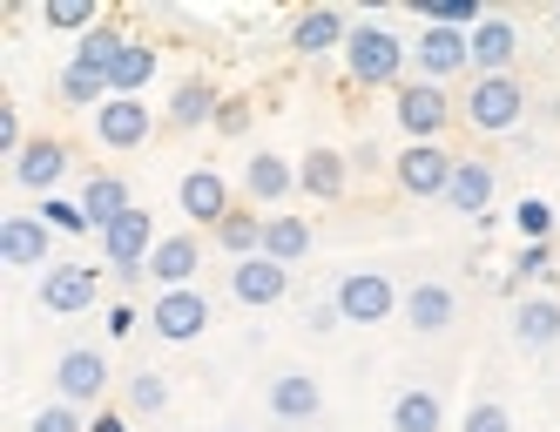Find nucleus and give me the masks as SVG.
Segmentation results:
<instances>
[{"instance_id": "f257e3e1", "label": "nucleus", "mask_w": 560, "mask_h": 432, "mask_svg": "<svg viewBox=\"0 0 560 432\" xmlns=\"http://www.w3.org/2000/svg\"><path fill=\"white\" fill-rule=\"evenodd\" d=\"M345 74L358 89H406L412 82V42L385 21H358L351 42H345Z\"/></svg>"}, {"instance_id": "f03ea898", "label": "nucleus", "mask_w": 560, "mask_h": 432, "mask_svg": "<svg viewBox=\"0 0 560 432\" xmlns=\"http://www.w3.org/2000/svg\"><path fill=\"white\" fill-rule=\"evenodd\" d=\"M459 115L479 136H513L527 122V89H520V74H479V82L459 95Z\"/></svg>"}, {"instance_id": "7ed1b4c3", "label": "nucleus", "mask_w": 560, "mask_h": 432, "mask_svg": "<svg viewBox=\"0 0 560 432\" xmlns=\"http://www.w3.org/2000/svg\"><path fill=\"white\" fill-rule=\"evenodd\" d=\"M453 170H459V155L446 149V142H406L392 155V183L406 189V196H419V203H446V189H453Z\"/></svg>"}, {"instance_id": "20e7f679", "label": "nucleus", "mask_w": 560, "mask_h": 432, "mask_svg": "<svg viewBox=\"0 0 560 432\" xmlns=\"http://www.w3.org/2000/svg\"><path fill=\"white\" fill-rule=\"evenodd\" d=\"M331 297H338V311H345V325H385L398 304H406V291L392 284V270H345V278L331 284Z\"/></svg>"}, {"instance_id": "39448f33", "label": "nucleus", "mask_w": 560, "mask_h": 432, "mask_svg": "<svg viewBox=\"0 0 560 432\" xmlns=\"http://www.w3.org/2000/svg\"><path fill=\"white\" fill-rule=\"evenodd\" d=\"M453 115H459V102L446 89H432V82H406L392 95V122L406 129V142H439L453 129Z\"/></svg>"}, {"instance_id": "423d86ee", "label": "nucleus", "mask_w": 560, "mask_h": 432, "mask_svg": "<svg viewBox=\"0 0 560 432\" xmlns=\"http://www.w3.org/2000/svg\"><path fill=\"white\" fill-rule=\"evenodd\" d=\"M459 74H472V42L459 27H419V42H412V82H432V89H446L459 82Z\"/></svg>"}, {"instance_id": "0eeeda50", "label": "nucleus", "mask_w": 560, "mask_h": 432, "mask_svg": "<svg viewBox=\"0 0 560 432\" xmlns=\"http://www.w3.org/2000/svg\"><path fill=\"white\" fill-rule=\"evenodd\" d=\"M108 351L102 345H68L61 359H55V399L61 406H102V392H108Z\"/></svg>"}, {"instance_id": "6e6552de", "label": "nucleus", "mask_w": 560, "mask_h": 432, "mask_svg": "<svg viewBox=\"0 0 560 432\" xmlns=\"http://www.w3.org/2000/svg\"><path fill=\"white\" fill-rule=\"evenodd\" d=\"M34 297H42V311H55V318H82V311H95L102 297V270L95 264H48L42 284H34Z\"/></svg>"}, {"instance_id": "1a4fd4ad", "label": "nucleus", "mask_w": 560, "mask_h": 432, "mask_svg": "<svg viewBox=\"0 0 560 432\" xmlns=\"http://www.w3.org/2000/svg\"><path fill=\"white\" fill-rule=\"evenodd\" d=\"M68 163H74V149H68L61 136H34L14 163H8V176H14V189H27V196H61Z\"/></svg>"}, {"instance_id": "9d476101", "label": "nucleus", "mask_w": 560, "mask_h": 432, "mask_svg": "<svg viewBox=\"0 0 560 432\" xmlns=\"http://www.w3.org/2000/svg\"><path fill=\"white\" fill-rule=\"evenodd\" d=\"M149 331L163 338V345H196L210 331V297L203 291H155V304H149Z\"/></svg>"}, {"instance_id": "9b49d317", "label": "nucleus", "mask_w": 560, "mask_h": 432, "mask_svg": "<svg viewBox=\"0 0 560 432\" xmlns=\"http://www.w3.org/2000/svg\"><path fill=\"white\" fill-rule=\"evenodd\" d=\"M230 297L244 304V311H270V304H284L291 297V264H277V257H244V264H230Z\"/></svg>"}, {"instance_id": "f8f14e48", "label": "nucleus", "mask_w": 560, "mask_h": 432, "mask_svg": "<svg viewBox=\"0 0 560 432\" xmlns=\"http://www.w3.org/2000/svg\"><path fill=\"white\" fill-rule=\"evenodd\" d=\"M264 406H270V419H284V425H311L317 412H325V385H317L304 365H284V372H270Z\"/></svg>"}, {"instance_id": "ddd939ff", "label": "nucleus", "mask_w": 560, "mask_h": 432, "mask_svg": "<svg viewBox=\"0 0 560 432\" xmlns=\"http://www.w3.org/2000/svg\"><path fill=\"white\" fill-rule=\"evenodd\" d=\"M176 210L196 223V230H217L236 203H230V183H223V170H210V163H196V170H183V183H176Z\"/></svg>"}, {"instance_id": "4468645a", "label": "nucleus", "mask_w": 560, "mask_h": 432, "mask_svg": "<svg viewBox=\"0 0 560 432\" xmlns=\"http://www.w3.org/2000/svg\"><path fill=\"white\" fill-rule=\"evenodd\" d=\"M0 264H8V270H48L55 264V230L34 210L0 217Z\"/></svg>"}, {"instance_id": "2eb2a0df", "label": "nucleus", "mask_w": 560, "mask_h": 432, "mask_svg": "<svg viewBox=\"0 0 560 432\" xmlns=\"http://www.w3.org/2000/svg\"><path fill=\"white\" fill-rule=\"evenodd\" d=\"M149 136H155V108L142 95H108L95 108V142L102 149H142Z\"/></svg>"}, {"instance_id": "dca6fc26", "label": "nucleus", "mask_w": 560, "mask_h": 432, "mask_svg": "<svg viewBox=\"0 0 560 432\" xmlns=\"http://www.w3.org/2000/svg\"><path fill=\"white\" fill-rule=\"evenodd\" d=\"M155 244H163V230H155V217H149L142 203L102 230V257H108V270H136V264H149Z\"/></svg>"}, {"instance_id": "f3484780", "label": "nucleus", "mask_w": 560, "mask_h": 432, "mask_svg": "<svg viewBox=\"0 0 560 432\" xmlns=\"http://www.w3.org/2000/svg\"><path fill=\"white\" fill-rule=\"evenodd\" d=\"M351 189V155L331 149V142H317L298 155V196H311V203H338V196Z\"/></svg>"}, {"instance_id": "a211bd4d", "label": "nucleus", "mask_w": 560, "mask_h": 432, "mask_svg": "<svg viewBox=\"0 0 560 432\" xmlns=\"http://www.w3.org/2000/svg\"><path fill=\"white\" fill-rule=\"evenodd\" d=\"M351 14H338V8H311V14H298L291 21V55H304V61H325V55H345V42H351Z\"/></svg>"}, {"instance_id": "6ab92c4d", "label": "nucleus", "mask_w": 560, "mask_h": 432, "mask_svg": "<svg viewBox=\"0 0 560 432\" xmlns=\"http://www.w3.org/2000/svg\"><path fill=\"white\" fill-rule=\"evenodd\" d=\"M244 196H250L257 210L291 203V196H298V163H291V155H277V149H257L250 163H244Z\"/></svg>"}, {"instance_id": "aec40b11", "label": "nucleus", "mask_w": 560, "mask_h": 432, "mask_svg": "<svg viewBox=\"0 0 560 432\" xmlns=\"http://www.w3.org/2000/svg\"><path fill=\"white\" fill-rule=\"evenodd\" d=\"M398 318H406L419 338H439V331L459 318V291H453V284H439V278H425V284H412V291H406Z\"/></svg>"}, {"instance_id": "412c9836", "label": "nucleus", "mask_w": 560, "mask_h": 432, "mask_svg": "<svg viewBox=\"0 0 560 432\" xmlns=\"http://www.w3.org/2000/svg\"><path fill=\"white\" fill-rule=\"evenodd\" d=\"M466 42H472V82H479V74H513V61H520V27L506 14H487Z\"/></svg>"}, {"instance_id": "4be33fe9", "label": "nucleus", "mask_w": 560, "mask_h": 432, "mask_svg": "<svg viewBox=\"0 0 560 432\" xmlns=\"http://www.w3.org/2000/svg\"><path fill=\"white\" fill-rule=\"evenodd\" d=\"M493 196H500V176H493V163L487 155H459V170H453V189H446V210H459V217H487L493 210Z\"/></svg>"}, {"instance_id": "5701e85b", "label": "nucleus", "mask_w": 560, "mask_h": 432, "mask_svg": "<svg viewBox=\"0 0 560 432\" xmlns=\"http://www.w3.org/2000/svg\"><path fill=\"white\" fill-rule=\"evenodd\" d=\"M217 108H223L217 82H210V74H189V82H176V95H170V108H163V122H170L176 136H189V129H217Z\"/></svg>"}, {"instance_id": "b1692460", "label": "nucleus", "mask_w": 560, "mask_h": 432, "mask_svg": "<svg viewBox=\"0 0 560 432\" xmlns=\"http://www.w3.org/2000/svg\"><path fill=\"white\" fill-rule=\"evenodd\" d=\"M196 264H203V237H196V230H170V237L155 244V257H149V278L163 291H189Z\"/></svg>"}, {"instance_id": "393cba45", "label": "nucleus", "mask_w": 560, "mask_h": 432, "mask_svg": "<svg viewBox=\"0 0 560 432\" xmlns=\"http://www.w3.org/2000/svg\"><path fill=\"white\" fill-rule=\"evenodd\" d=\"M513 345L520 351H553L560 345V297L553 291H534L513 304Z\"/></svg>"}, {"instance_id": "a878e982", "label": "nucleus", "mask_w": 560, "mask_h": 432, "mask_svg": "<svg viewBox=\"0 0 560 432\" xmlns=\"http://www.w3.org/2000/svg\"><path fill=\"white\" fill-rule=\"evenodd\" d=\"M82 210H89V223H95V237L115 223V217H129L136 210V196H129V183L122 176H108V170H95L89 183H82Z\"/></svg>"}, {"instance_id": "bb28decb", "label": "nucleus", "mask_w": 560, "mask_h": 432, "mask_svg": "<svg viewBox=\"0 0 560 432\" xmlns=\"http://www.w3.org/2000/svg\"><path fill=\"white\" fill-rule=\"evenodd\" d=\"M311 217H291V210H270L264 217V257H277V264H304L311 257Z\"/></svg>"}, {"instance_id": "cd10ccee", "label": "nucleus", "mask_w": 560, "mask_h": 432, "mask_svg": "<svg viewBox=\"0 0 560 432\" xmlns=\"http://www.w3.org/2000/svg\"><path fill=\"white\" fill-rule=\"evenodd\" d=\"M392 432H446V406L432 385H406L392 399Z\"/></svg>"}, {"instance_id": "c85d7f7f", "label": "nucleus", "mask_w": 560, "mask_h": 432, "mask_svg": "<svg viewBox=\"0 0 560 432\" xmlns=\"http://www.w3.org/2000/svg\"><path fill=\"white\" fill-rule=\"evenodd\" d=\"M155 68H163V55H155L149 42H129L122 55H115V68H108V95H142L155 82Z\"/></svg>"}, {"instance_id": "c756f323", "label": "nucleus", "mask_w": 560, "mask_h": 432, "mask_svg": "<svg viewBox=\"0 0 560 432\" xmlns=\"http://www.w3.org/2000/svg\"><path fill=\"white\" fill-rule=\"evenodd\" d=\"M129 48V34L122 27H115V21H102L95 34H82V42H74V68H89V74H102V82H108V68H115V55H122Z\"/></svg>"}, {"instance_id": "7c9ffc66", "label": "nucleus", "mask_w": 560, "mask_h": 432, "mask_svg": "<svg viewBox=\"0 0 560 432\" xmlns=\"http://www.w3.org/2000/svg\"><path fill=\"white\" fill-rule=\"evenodd\" d=\"M217 244H223V257H230V264L257 257V250H264V217H257V210H230V217L217 223Z\"/></svg>"}, {"instance_id": "2f4dec72", "label": "nucleus", "mask_w": 560, "mask_h": 432, "mask_svg": "<svg viewBox=\"0 0 560 432\" xmlns=\"http://www.w3.org/2000/svg\"><path fill=\"white\" fill-rule=\"evenodd\" d=\"M55 95H61V108H102L108 102V82L102 74H89V68H74V61H61V74H55Z\"/></svg>"}, {"instance_id": "473e14b6", "label": "nucleus", "mask_w": 560, "mask_h": 432, "mask_svg": "<svg viewBox=\"0 0 560 432\" xmlns=\"http://www.w3.org/2000/svg\"><path fill=\"white\" fill-rule=\"evenodd\" d=\"M34 217H42L55 237H95V223H89V210H82V196H42V203H34Z\"/></svg>"}, {"instance_id": "72a5a7b5", "label": "nucleus", "mask_w": 560, "mask_h": 432, "mask_svg": "<svg viewBox=\"0 0 560 432\" xmlns=\"http://www.w3.org/2000/svg\"><path fill=\"white\" fill-rule=\"evenodd\" d=\"M547 278H553V244H527V250L513 257V270L500 278V291L520 304V291H527V284H547Z\"/></svg>"}, {"instance_id": "f704fd0d", "label": "nucleus", "mask_w": 560, "mask_h": 432, "mask_svg": "<svg viewBox=\"0 0 560 432\" xmlns=\"http://www.w3.org/2000/svg\"><path fill=\"white\" fill-rule=\"evenodd\" d=\"M122 399H129V412H136V419H155V412H170V378L142 365V372H129Z\"/></svg>"}, {"instance_id": "c9c22d12", "label": "nucleus", "mask_w": 560, "mask_h": 432, "mask_svg": "<svg viewBox=\"0 0 560 432\" xmlns=\"http://www.w3.org/2000/svg\"><path fill=\"white\" fill-rule=\"evenodd\" d=\"M42 21H48L55 34H95V27H102L95 0H48V8H42Z\"/></svg>"}, {"instance_id": "e433bc0d", "label": "nucleus", "mask_w": 560, "mask_h": 432, "mask_svg": "<svg viewBox=\"0 0 560 432\" xmlns=\"http://www.w3.org/2000/svg\"><path fill=\"white\" fill-rule=\"evenodd\" d=\"M513 223H520V237H527V244H553V203H547V196H520Z\"/></svg>"}, {"instance_id": "4c0bfd02", "label": "nucleus", "mask_w": 560, "mask_h": 432, "mask_svg": "<svg viewBox=\"0 0 560 432\" xmlns=\"http://www.w3.org/2000/svg\"><path fill=\"white\" fill-rule=\"evenodd\" d=\"M27 432H89V419H82V406H61V399H48L42 412L27 419Z\"/></svg>"}, {"instance_id": "58836bf2", "label": "nucleus", "mask_w": 560, "mask_h": 432, "mask_svg": "<svg viewBox=\"0 0 560 432\" xmlns=\"http://www.w3.org/2000/svg\"><path fill=\"white\" fill-rule=\"evenodd\" d=\"M459 432H513V412L500 399H472L466 419H459Z\"/></svg>"}, {"instance_id": "ea45409f", "label": "nucleus", "mask_w": 560, "mask_h": 432, "mask_svg": "<svg viewBox=\"0 0 560 432\" xmlns=\"http://www.w3.org/2000/svg\"><path fill=\"white\" fill-rule=\"evenodd\" d=\"M27 142H34V136H21V108H14V102H0V155L14 163V155H21Z\"/></svg>"}, {"instance_id": "a19ab883", "label": "nucleus", "mask_w": 560, "mask_h": 432, "mask_svg": "<svg viewBox=\"0 0 560 432\" xmlns=\"http://www.w3.org/2000/svg\"><path fill=\"white\" fill-rule=\"evenodd\" d=\"M136 325H149V318H142V311H136L129 297H115V304H108V338L122 345V338H136Z\"/></svg>"}, {"instance_id": "79ce46f5", "label": "nucleus", "mask_w": 560, "mask_h": 432, "mask_svg": "<svg viewBox=\"0 0 560 432\" xmlns=\"http://www.w3.org/2000/svg\"><path fill=\"white\" fill-rule=\"evenodd\" d=\"M345 155H351V176H378V170H392V163H385V149H378L372 136H365V142H351Z\"/></svg>"}, {"instance_id": "37998d69", "label": "nucleus", "mask_w": 560, "mask_h": 432, "mask_svg": "<svg viewBox=\"0 0 560 432\" xmlns=\"http://www.w3.org/2000/svg\"><path fill=\"white\" fill-rule=\"evenodd\" d=\"M304 325H311V331H338V325H345L338 297H311V304H304Z\"/></svg>"}, {"instance_id": "c03bdc74", "label": "nucleus", "mask_w": 560, "mask_h": 432, "mask_svg": "<svg viewBox=\"0 0 560 432\" xmlns=\"http://www.w3.org/2000/svg\"><path fill=\"white\" fill-rule=\"evenodd\" d=\"M217 136H250V102H223L217 108Z\"/></svg>"}, {"instance_id": "a18cd8bd", "label": "nucleus", "mask_w": 560, "mask_h": 432, "mask_svg": "<svg viewBox=\"0 0 560 432\" xmlns=\"http://www.w3.org/2000/svg\"><path fill=\"white\" fill-rule=\"evenodd\" d=\"M89 432H136V425H129V412H95Z\"/></svg>"}, {"instance_id": "49530a36", "label": "nucleus", "mask_w": 560, "mask_h": 432, "mask_svg": "<svg viewBox=\"0 0 560 432\" xmlns=\"http://www.w3.org/2000/svg\"><path fill=\"white\" fill-rule=\"evenodd\" d=\"M217 432H244V425H217Z\"/></svg>"}, {"instance_id": "de8ad7c7", "label": "nucleus", "mask_w": 560, "mask_h": 432, "mask_svg": "<svg viewBox=\"0 0 560 432\" xmlns=\"http://www.w3.org/2000/svg\"><path fill=\"white\" fill-rule=\"evenodd\" d=\"M553 21H560V14H553Z\"/></svg>"}]
</instances>
